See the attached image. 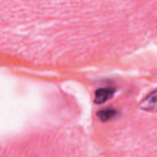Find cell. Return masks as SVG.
<instances>
[{
    "instance_id": "cell-1",
    "label": "cell",
    "mask_w": 157,
    "mask_h": 157,
    "mask_svg": "<svg viewBox=\"0 0 157 157\" xmlns=\"http://www.w3.org/2000/svg\"><path fill=\"white\" fill-rule=\"evenodd\" d=\"M115 90L113 87H103V88H98L94 92V102L97 104H102L104 102H107L109 98L113 97Z\"/></svg>"
},
{
    "instance_id": "cell-2",
    "label": "cell",
    "mask_w": 157,
    "mask_h": 157,
    "mask_svg": "<svg viewBox=\"0 0 157 157\" xmlns=\"http://www.w3.org/2000/svg\"><path fill=\"white\" fill-rule=\"evenodd\" d=\"M155 105H156V91L153 90L141 103V108L145 110H155Z\"/></svg>"
},
{
    "instance_id": "cell-3",
    "label": "cell",
    "mask_w": 157,
    "mask_h": 157,
    "mask_svg": "<svg viewBox=\"0 0 157 157\" xmlns=\"http://www.w3.org/2000/svg\"><path fill=\"white\" fill-rule=\"evenodd\" d=\"M98 118L102 120V121H107V120H110L113 118H115L118 115V112L113 108H108V109H101L98 113H97Z\"/></svg>"
}]
</instances>
